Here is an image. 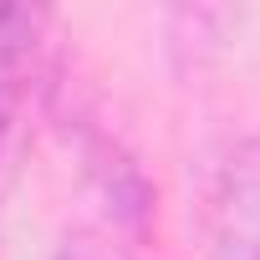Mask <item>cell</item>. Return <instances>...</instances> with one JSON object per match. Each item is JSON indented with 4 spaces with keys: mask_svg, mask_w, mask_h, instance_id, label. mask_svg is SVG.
I'll list each match as a JSON object with an SVG mask.
<instances>
[{
    "mask_svg": "<svg viewBox=\"0 0 260 260\" xmlns=\"http://www.w3.org/2000/svg\"><path fill=\"white\" fill-rule=\"evenodd\" d=\"M46 16L26 6H0V189H6L21 148L31 97L46 77Z\"/></svg>",
    "mask_w": 260,
    "mask_h": 260,
    "instance_id": "1",
    "label": "cell"
},
{
    "mask_svg": "<svg viewBox=\"0 0 260 260\" xmlns=\"http://www.w3.org/2000/svg\"><path fill=\"white\" fill-rule=\"evenodd\" d=\"M209 260H260V143H240L214 179Z\"/></svg>",
    "mask_w": 260,
    "mask_h": 260,
    "instance_id": "2",
    "label": "cell"
},
{
    "mask_svg": "<svg viewBox=\"0 0 260 260\" xmlns=\"http://www.w3.org/2000/svg\"><path fill=\"white\" fill-rule=\"evenodd\" d=\"M56 260H92V250H87V245H72V240H67V250H61Z\"/></svg>",
    "mask_w": 260,
    "mask_h": 260,
    "instance_id": "3",
    "label": "cell"
}]
</instances>
